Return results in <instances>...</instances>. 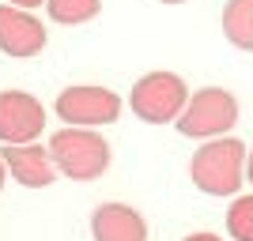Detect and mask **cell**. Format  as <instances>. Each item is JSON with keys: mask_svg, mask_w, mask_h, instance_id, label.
I'll return each mask as SVG.
<instances>
[{"mask_svg": "<svg viewBox=\"0 0 253 241\" xmlns=\"http://www.w3.org/2000/svg\"><path fill=\"white\" fill-rule=\"evenodd\" d=\"M193 185L208 196H234L246 177V143L231 136H215L189 162Z\"/></svg>", "mask_w": 253, "mask_h": 241, "instance_id": "cell-1", "label": "cell"}, {"mask_svg": "<svg viewBox=\"0 0 253 241\" xmlns=\"http://www.w3.org/2000/svg\"><path fill=\"white\" fill-rule=\"evenodd\" d=\"M49 155L57 173L72 181H95L110 170V143L98 136L95 128L68 125L49 136Z\"/></svg>", "mask_w": 253, "mask_h": 241, "instance_id": "cell-2", "label": "cell"}, {"mask_svg": "<svg viewBox=\"0 0 253 241\" xmlns=\"http://www.w3.org/2000/svg\"><path fill=\"white\" fill-rule=\"evenodd\" d=\"M174 125H178L181 136H193V139L227 136L238 125V102L223 87H204V91L189 95V102H185V109L178 113Z\"/></svg>", "mask_w": 253, "mask_h": 241, "instance_id": "cell-3", "label": "cell"}, {"mask_svg": "<svg viewBox=\"0 0 253 241\" xmlns=\"http://www.w3.org/2000/svg\"><path fill=\"white\" fill-rule=\"evenodd\" d=\"M185 102H189V87L174 72L144 75V79L132 83V95H128L132 113H136L140 121H148V125H170V121H178Z\"/></svg>", "mask_w": 253, "mask_h": 241, "instance_id": "cell-4", "label": "cell"}, {"mask_svg": "<svg viewBox=\"0 0 253 241\" xmlns=\"http://www.w3.org/2000/svg\"><path fill=\"white\" fill-rule=\"evenodd\" d=\"M57 117L64 125H80V128H95V125H114L121 117V95L110 87L95 83H80L57 95Z\"/></svg>", "mask_w": 253, "mask_h": 241, "instance_id": "cell-5", "label": "cell"}, {"mask_svg": "<svg viewBox=\"0 0 253 241\" xmlns=\"http://www.w3.org/2000/svg\"><path fill=\"white\" fill-rule=\"evenodd\" d=\"M45 128L42 102L27 91H0V143H31Z\"/></svg>", "mask_w": 253, "mask_h": 241, "instance_id": "cell-6", "label": "cell"}, {"mask_svg": "<svg viewBox=\"0 0 253 241\" xmlns=\"http://www.w3.org/2000/svg\"><path fill=\"white\" fill-rule=\"evenodd\" d=\"M45 49V27L31 8L0 4V53L8 57H38Z\"/></svg>", "mask_w": 253, "mask_h": 241, "instance_id": "cell-7", "label": "cell"}, {"mask_svg": "<svg viewBox=\"0 0 253 241\" xmlns=\"http://www.w3.org/2000/svg\"><path fill=\"white\" fill-rule=\"evenodd\" d=\"M0 158H4L8 173L19 181V185H27V189H49L53 177H57V166H53L49 147L34 143V139L31 143H4Z\"/></svg>", "mask_w": 253, "mask_h": 241, "instance_id": "cell-8", "label": "cell"}, {"mask_svg": "<svg viewBox=\"0 0 253 241\" xmlns=\"http://www.w3.org/2000/svg\"><path fill=\"white\" fill-rule=\"evenodd\" d=\"M95 241H148V222L128 204H98L91 215Z\"/></svg>", "mask_w": 253, "mask_h": 241, "instance_id": "cell-9", "label": "cell"}, {"mask_svg": "<svg viewBox=\"0 0 253 241\" xmlns=\"http://www.w3.org/2000/svg\"><path fill=\"white\" fill-rule=\"evenodd\" d=\"M223 34L231 45L253 53V0H227L223 4Z\"/></svg>", "mask_w": 253, "mask_h": 241, "instance_id": "cell-10", "label": "cell"}, {"mask_svg": "<svg viewBox=\"0 0 253 241\" xmlns=\"http://www.w3.org/2000/svg\"><path fill=\"white\" fill-rule=\"evenodd\" d=\"M102 8V0H45V11H49L53 23H64V27H80V23H91Z\"/></svg>", "mask_w": 253, "mask_h": 241, "instance_id": "cell-11", "label": "cell"}, {"mask_svg": "<svg viewBox=\"0 0 253 241\" xmlns=\"http://www.w3.org/2000/svg\"><path fill=\"white\" fill-rule=\"evenodd\" d=\"M227 234L234 241H253V196H238L227 211Z\"/></svg>", "mask_w": 253, "mask_h": 241, "instance_id": "cell-12", "label": "cell"}, {"mask_svg": "<svg viewBox=\"0 0 253 241\" xmlns=\"http://www.w3.org/2000/svg\"><path fill=\"white\" fill-rule=\"evenodd\" d=\"M185 241H223L219 234H208V230H201V234H189Z\"/></svg>", "mask_w": 253, "mask_h": 241, "instance_id": "cell-13", "label": "cell"}, {"mask_svg": "<svg viewBox=\"0 0 253 241\" xmlns=\"http://www.w3.org/2000/svg\"><path fill=\"white\" fill-rule=\"evenodd\" d=\"M8 4H15V8H38V4H45V0H8Z\"/></svg>", "mask_w": 253, "mask_h": 241, "instance_id": "cell-14", "label": "cell"}, {"mask_svg": "<svg viewBox=\"0 0 253 241\" xmlns=\"http://www.w3.org/2000/svg\"><path fill=\"white\" fill-rule=\"evenodd\" d=\"M246 177H250V185H253V151L246 155Z\"/></svg>", "mask_w": 253, "mask_h": 241, "instance_id": "cell-15", "label": "cell"}, {"mask_svg": "<svg viewBox=\"0 0 253 241\" xmlns=\"http://www.w3.org/2000/svg\"><path fill=\"white\" fill-rule=\"evenodd\" d=\"M4 177H8V166H4V158H0V189H4Z\"/></svg>", "mask_w": 253, "mask_h": 241, "instance_id": "cell-16", "label": "cell"}, {"mask_svg": "<svg viewBox=\"0 0 253 241\" xmlns=\"http://www.w3.org/2000/svg\"><path fill=\"white\" fill-rule=\"evenodd\" d=\"M163 4H185V0H163Z\"/></svg>", "mask_w": 253, "mask_h": 241, "instance_id": "cell-17", "label": "cell"}]
</instances>
